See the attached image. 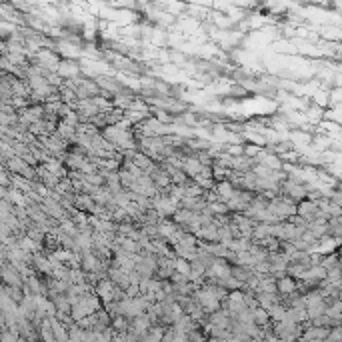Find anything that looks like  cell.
Listing matches in <instances>:
<instances>
[{"label":"cell","instance_id":"7a4b0ae2","mask_svg":"<svg viewBox=\"0 0 342 342\" xmlns=\"http://www.w3.org/2000/svg\"><path fill=\"white\" fill-rule=\"evenodd\" d=\"M320 36H322L326 42L342 40V26H336V24H324V26L320 28Z\"/></svg>","mask_w":342,"mask_h":342},{"label":"cell","instance_id":"277c9868","mask_svg":"<svg viewBox=\"0 0 342 342\" xmlns=\"http://www.w3.org/2000/svg\"><path fill=\"white\" fill-rule=\"evenodd\" d=\"M338 258H340V254H338V252L328 254V256H324V258H322V266H324L326 270H330V268L338 266Z\"/></svg>","mask_w":342,"mask_h":342},{"label":"cell","instance_id":"3957f363","mask_svg":"<svg viewBox=\"0 0 342 342\" xmlns=\"http://www.w3.org/2000/svg\"><path fill=\"white\" fill-rule=\"evenodd\" d=\"M252 312H254V324H256V326H260V328L268 326V322H270V312H268L266 308L258 306V308L252 310Z\"/></svg>","mask_w":342,"mask_h":342},{"label":"cell","instance_id":"6da1fadb","mask_svg":"<svg viewBox=\"0 0 342 342\" xmlns=\"http://www.w3.org/2000/svg\"><path fill=\"white\" fill-rule=\"evenodd\" d=\"M276 286H278L280 296H292L298 292V280H294L292 276H284V278L276 280Z\"/></svg>","mask_w":342,"mask_h":342}]
</instances>
